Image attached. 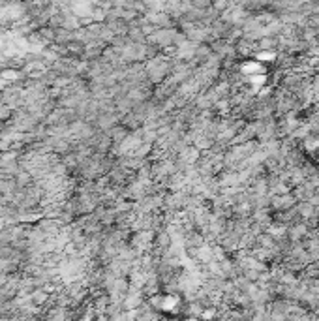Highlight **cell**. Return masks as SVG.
I'll return each instance as SVG.
<instances>
[{
	"label": "cell",
	"mask_w": 319,
	"mask_h": 321,
	"mask_svg": "<svg viewBox=\"0 0 319 321\" xmlns=\"http://www.w3.org/2000/svg\"><path fill=\"white\" fill-rule=\"evenodd\" d=\"M175 56H169V54H156L149 58L145 62V68H147V74H149V79L152 85H158L161 81H165L167 77L173 72V66H175Z\"/></svg>",
	"instance_id": "obj_1"
},
{
	"label": "cell",
	"mask_w": 319,
	"mask_h": 321,
	"mask_svg": "<svg viewBox=\"0 0 319 321\" xmlns=\"http://www.w3.org/2000/svg\"><path fill=\"white\" fill-rule=\"evenodd\" d=\"M177 34H179V30L175 27H171V28H154V32L147 36V42L156 45L158 49H173Z\"/></svg>",
	"instance_id": "obj_2"
},
{
	"label": "cell",
	"mask_w": 319,
	"mask_h": 321,
	"mask_svg": "<svg viewBox=\"0 0 319 321\" xmlns=\"http://www.w3.org/2000/svg\"><path fill=\"white\" fill-rule=\"evenodd\" d=\"M147 15V19H149L156 28H171V27H175V19L171 17L169 13H165V11H147L145 13Z\"/></svg>",
	"instance_id": "obj_3"
}]
</instances>
